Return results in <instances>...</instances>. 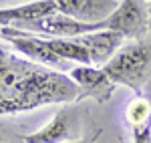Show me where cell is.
<instances>
[{"label": "cell", "instance_id": "cell-1", "mask_svg": "<svg viewBox=\"0 0 151 143\" xmlns=\"http://www.w3.org/2000/svg\"><path fill=\"white\" fill-rule=\"evenodd\" d=\"M79 99L81 89L69 75L14 57L0 47V117Z\"/></svg>", "mask_w": 151, "mask_h": 143}, {"label": "cell", "instance_id": "cell-2", "mask_svg": "<svg viewBox=\"0 0 151 143\" xmlns=\"http://www.w3.org/2000/svg\"><path fill=\"white\" fill-rule=\"evenodd\" d=\"M103 69L115 85H125L141 93V87L151 71V48L141 40H133L119 48L111 60L103 65Z\"/></svg>", "mask_w": 151, "mask_h": 143}, {"label": "cell", "instance_id": "cell-3", "mask_svg": "<svg viewBox=\"0 0 151 143\" xmlns=\"http://www.w3.org/2000/svg\"><path fill=\"white\" fill-rule=\"evenodd\" d=\"M97 30H113L123 38H139L147 28V6L145 0H123L105 20L95 22Z\"/></svg>", "mask_w": 151, "mask_h": 143}, {"label": "cell", "instance_id": "cell-4", "mask_svg": "<svg viewBox=\"0 0 151 143\" xmlns=\"http://www.w3.org/2000/svg\"><path fill=\"white\" fill-rule=\"evenodd\" d=\"M77 111L79 109H73V107L60 109L42 129L22 135V143H69V141H77L79 139V131H81V119H79V113Z\"/></svg>", "mask_w": 151, "mask_h": 143}, {"label": "cell", "instance_id": "cell-5", "mask_svg": "<svg viewBox=\"0 0 151 143\" xmlns=\"http://www.w3.org/2000/svg\"><path fill=\"white\" fill-rule=\"evenodd\" d=\"M22 28H28L26 32L30 34H47L52 36V38H75V36L87 34V32H95L97 26L91 22H81L77 18H70L67 14H60V12H55V14H48L40 20H35V22L22 24Z\"/></svg>", "mask_w": 151, "mask_h": 143}, {"label": "cell", "instance_id": "cell-6", "mask_svg": "<svg viewBox=\"0 0 151 143\" xmlns=\"http://www.w3.org/2000/svg\"><path fill=\"white\" fill-rule=\"evenodd\" d=\"M69 77L77 83L81 89L83 97H93L95 101L103 103L109 101L117 85L111 81V77L105 73L103 67H93V65H79L69 73Z\"/></svg>", "mask_w": 151, "mask_h": 143}, {"label": "cell", "instance_id": "cell-7", "mask_svg": "<svg viewBox=\"0 0 151 143\" xmlns=\"http://www.w3.org/2000/svg\"><path fill=\"white\" fill-rule=\"evenodd\" d=\"M57 12L81 22H101L119 6L117 0H55Z\"/></svg>", "mask_w": 151, "mask_h": 143}, {"label": "cell", "instance_id": "cell-8", "mask_svg": "<svg viewBox=\"0 0 151 143\" xmlns=\"http://www.w3.org/2000/svg\"><path fill=\"white\" fill-rule=\"evenodd\" d=\"M75 38L85 47L89 59H91V65L109 63L111 57L123 45V36L113 30H95V32H87V34L75 36Z\"/></svg>", "mask_w": 151, "mask_h": 143}, {"label": "cell", "instance_id": "cell-9", "mask_svg": "<svg viewBox=\"0 0 151 143\" xmlns=\"http://www.w3.org/2000/svg\"><path fill=\"white\" fill-rule=\"evenodd\" d=\"M57 12V2L55 0H35L26 2L20 6H10V8H0V26H10V24H28L40 20L48 14Z\"/></svg>", "mask_w": 151, "mask_h": 143}, {"label": "cell", "instance_id": "cell-10", "mask_svg": "<svg viewBox=\"0 0 151 143\" xmlns=\"http://www.w3.org/2000/svg\"><path fill=\"white\" fill-rule=\"evenodd\" d=\"M127 123L133 129L135 143H151V103L143 97H135L125 109Z\"/></svg>", "mask_w": 151, "mask_h": 143}, {"label": "cell", "instance_id": "cell-11", "mask_svg": "<svg viewBox=\"0 0 151 143\" xmlns=\"http://www.w3.org/2000/svg\"><path fill=\"white\" fill-rule=\"evenodd\" d=\"M99 137V133H95L93 139H77V141H69V143H95V139Z\"/></svg>", "mask_w": 151, "mask_h": 143}, {"label": "cell", "instance_id": "cell-12", "mask_svg": "<svg viewBox=\"0 0 151 143\" xmlns=\"http://www.w3.org/2000/svg\"><path fill=\"white\" fill-rule=\"evenodd\" d=\"M147 22H149V28H151V6H147Z\"/></svg>", "mask_w": 151, "mask_h": 143}, {"label": "cell", "instance_id": "cell-13", "mask_svg": "<svg viewBox=\"0 0 151 143\" xmlns=\"http://www.w3.org/2000/svg\"><path fill=\"white\" fill-rule=\"evenodd\" d=\"M0 143H4V141H0Z\"/></svg>", "mask_w": 151, "mask_h": 143}]
</instances>
